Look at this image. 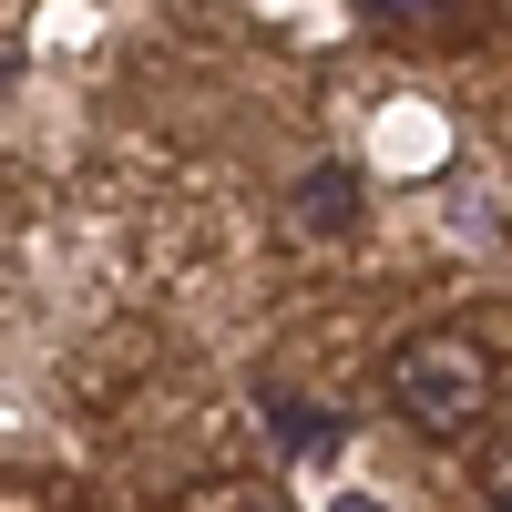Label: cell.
I'll list each match as a JSON object with an SVG mask.
<instances>
[{
	"label": "cell",
	"mask_w": 512,
	"mask_h": 512,
	"mask_svg": "<svg viewBox=\"0 0 512 512\" xmlns=\"http://www.w3.org/2000/svg\"><path fill=\"white\" fill-rule=\"evenodd\" d=\"M359 21H390V31H420V21H441L451 0H349Z\"/></svg>",
	"instance_id": "cell-4"
},
{
	"label": "cell",
	"mask_w": 512,
	"mask_h": 512,
	"mask_svg": "<svg viewBox=\"0 0 512 512\" xmlns=\"http://www.w3.org/2000/svg\"><path fill=\"white\" fill-rule=\"evenodd\" d=\"M267 431H277V451H297V461H328L338 441V410H318V400H297V390H267Z\"/></svg>",
	"instance_id": "cell-3"
},
{
	"label": "cell",
	"mask_w": 512,
	"mask_h": 512,
	"mask_svg": "<svg viewBox=\"0 0 512 512\" xmlns=\"http://www.w3.org/2000/svg\"><path fill=\"white\" fill-rule=\"evenodd\" d=\"M369 216V175L359 164H308V175L287 185V226L297 236H359Z\"/></svg>",
	"instance_id": "cell-2"
},
{
	"label": "cell",
	"mask_w": 512,
	"mask_h": 512,
	"mask_svg": "<svg viewBox=\"0 0 512 512\" xmlns=\"http://www.w3.org/2000/svg\"><path fill=\"white\" fill-rule=\"evenodd\" d=\"M492 390H502V369H492V349L472 328H410L390 349V400H400L410 431H431V441H461L492 410Z\"/></svg>",
	"instance_id": "cell-1"
},
{
	"label": "cell",
	"mask_w": 512,
	"mask_h": 512,
	"mask_svg": "<svg viewBox=\"0 0 512 512\" xmlns=\"http://www.w3.org/2000/svg\"><path fill=\"white\" fill-rule=\"evenodd\" d=\"M482 502H502V512H512V420L482 441Z\"/></svg>",
	"instance_id": "cell-5"
}]
</instances>
